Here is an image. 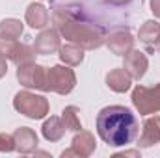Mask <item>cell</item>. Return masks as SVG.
Returning <instances> with one entry per match:
<instances>
[{
    "label": "cell",
    "instance_id": "1",
    "mask_svg": "<svg viewBox=\"0 0 160 158\" xmlns=\"http://www.w3.org/2000/svg\"><path fill=\"white\" fill-rule=\"evenodd\" d=\"M50 19L54 22L56 30H60L65 39L82 47L84 50L99 48L106 41L104 28L88 21L75 7H56L52 11Z\"/></svg>",
    "mask_w": 160,
    "mask_h": 158
},
{
    "label": "cell",
    "instance_id": "2",
    "mask_svg": "<svg viewBox=\"0 0 160 158\" xmlns=\"http://www.w3.org/2000/svg\"><path fill=\"white\" fill-rule=\"evenodd\" d=\"M138 119L125 106H106L97 116V132L110 147H123L136 140Z\"/></svg>",
    "mask_w": 160,
    "mask_h": 158
},
{
    "label": "cell",
    "instance_id": "3",
    "mask_svg": "<svg viewBox=\"0 0 160 158\" xmlns=\"http://www.w3.org/2000/svg\"><path fill=\"white\" fill-rule=\"evenodd\" d=\"M13 108L30 119H43L48 114V101L43 95L19 91L13 99Z\"/></svg>",
    "mask_w": 160,
    "mask_h": 158
},
{
    "label": "cell",
    "instance_id": "4",
    "mask_svg": "<svg viewBox=\"0 0 160 158\" xmlns=\"http://www.w3.org/2000/svg\"><path fill=\"white\" fill-rule=\"evenodd\" d=\"M77 77L75 71L67 65H54L47 69V91H56L60 95H67L75 89Z\"/></svg>",
    "mask_w": 160,
    "mask_h": 158
},
{
    "label": "cell",
    "instance_id": "5",
    "mask_svg": "<svg viewBox=\"0 0 160 158\" xmlns=\"http://www.w3.org/2000/svg\"><path fill=\"white\" fill-rule=\"evenodd\" d=\"M132 102L142 116L160 112V84H155L153 87L136 86L132 91Z\"/></svg>",
    "mask_w": 160,
    "mask_h": 158
},
{
    "label": "cell",
    "instance_id": "6",
    "mask_svg": "<svg viewBox=\"0 0 160 158\" xmlns=\"http://www.w3.org/2000/svg\"><path fill=\"white\" fill-rule=\"evenodd\" d=\"M17 78L24 87H36L41 91H47V69L34 62L19 65Z\"/></svg>",
    "mask_w": 160,
    "mask_h": 158
},
{
    "label": "cell",
    "instance_id": "7",
    "mask_svg": "<svg viewBox=\"0 0 160 158\" xmlns=\"http://www.w3.org/2000/svg\"><path fill=\"white\" fill-rule=\"evenodd\" d=\"M95 136L88 130H78V134L73 138V143H71V149L63 151L62 156H89L93 151H95Z\"/></svg>",
    "mask_w": 160,
    "mask_h": 158
},
{
    "label": "cell",
    "instance_id": "8",
    "mask_svg": "<svg viewBox=\"0 0 160 158\" xmlns=\"http://www.w3.org/2000/svg\"><path fill=\"white\" fill-rule=\"evenodd\" d=\"M104 43L108 45V48H110L114 54L125 56V54L132 48L134 39H132L128 28H116V30H112V32L106 36V41H104Z\"/></svg>",
    "mask_w": 160,
    "mask_h": 158
},
{
    "label": "cell",
    "instance_id": "9",
    "mask_svg": "<svg viewBox=\"0 0 160 158\" xmlns=\"http://www.w3.org/2000/svg\"><path fill=\"white\" fill-rule=\"evenodd\" d=\"M147 56L142 52V50H136V48H130L127 54H125V62H123V69L132 77V78L140 80L145 71H147Z\"/></svg>",
    "mask_w": 160,
    "mask_h": 158
},
{
    "label": "cell",
    "instance_id": "10",
    "mask_svg": "<svg viewBox=\"0 0 160 158\" xmlns=\"http://www.w3.org/2000/svg\"><path fill=\"white\" fill-rule=\"evenodd\" d=\"M38 54H54L60 50L62 43H60V34L52 28H47L43 30L39 36L36 37V43H34Z\"/></svg>",
    "mask_w": 160,
    "mask_h": 158
},
{
    "label": "cell",
    "instance_id": "11",
    "mask_svg": "<svg viewBox=\"0 0 160 158\" xmlns=\"http://www.w3.org/2000/svg\"><path fill=\"white\" fill-rule=\"evenodd\" d=\"M155 143H160V116L149 117L143 121L142 134H140V147H151Z\"/></svg>",
    "mask_w": 160,
    "mask_h": 158
},
{
    "label": "cell",
    "instance_id": "12",
    "mask_svg": "<svg viewBox=\"0 0 160 158\" xmlns=\"http://www.w3.org/2000/svg\"><path fill=\"white\" fill-rule=\"evenodd\" d=\"M15 138V149L22 155H28V153H34L36 147H38V134L28 128V126H21L15 130L13 134Z\"/></svg>",
    "mask_w": 160,
    "mask_h": 158
},
{
    "label": "cell",
    "instance_id": "13",
    "mask_svg": "<svg viewBox=\"0 0 160 158\" xmlns=\"http://www.w3.org/2000/svg\"><path fill=\"white\" fill-rule=\"evenodd\" d=\"M106 84H108V87L112 89V91H116V93H125L128 87H130V84H132V77L121 67V69H112L108 75H106Z\"/></svg>",
    "mask_w": 160,
    "mask_h": 158
},
{
    "label": "cell",
    "instance_id": "14",
    "mask_svg": "<svg viewBox=\"0 0 160 158\" xmlns=\"http://www.w3.org/2000/svg\"><path fill=\"white\" fill-rule=\"evenodd\" d=\"M50 21V15L47 11V7L43 4H30L28 9H26V22L32 26V28H45Z\"/></svg>",
    "mask_w": 160,
    "mask_h": 158
},
{
    "label": "cell",
    "instance_id": "15",
    "mask_svg": "<svg viewBox=\"0 0 160 158\" xmlns=\"http://www.w3.org/2000/svg\"><path fill=\"white\" fill-rule=\"evenodd\" d=\"M41 130H43L45 140H48V141H60L63 138V134H65L67 128H65L62 117H50L43 123V128Z\"/></svg>",
    "mask_w": 160,
    "mask_h": 158
},
{
    "label": "cell",
    "instance_id": "16",
    "mask_svg": "<svg viewBox=\"0 0 160 158\" xmlns=\"http://www.w3.org/2000/svg\"><path fill=\"white\" fill-rule=\"evenodd\" d=\"M60 60L65 65L75 67V65L82 63V60H84V48L78 47V45H75V43L63 45V47H60Z\"/></svg>",
    "mask_w": 160,
    "mask_h": 158
},
{
    "label": "cell",
    "instance_id": "17",
    "mask_svg": "<svg viewBox=\"0 0 160 158\" xmlns=\"http://www.w3.org/2000/svg\"><path fill=\"white\" fill-rule=\"evenodd\" d=\"M36 54H38L36 47H30V45H26V43H17V47H15V50H13V54H11L9 60H11L15 65H22V63L34 62V60H36Z\"/></svg>",
    "mask_w": 160,
    "mask_h": 158
},
{
    "label": "cell",
    "instance_id": "18",
    "mask_svg": "<svg viewBox=\"0 0 160 158\" xmlns=\"http://www.w3.org/2000/svg\"><path fill=\"white\" fill-rule=\"evenodd\" d=\"M22 34V22L17 19H4L0 22V37L2 39L17 41Z\"/></svg>",
    "mask_w": 160,
    "mask_h": 158
},
{
    "label": "cell",
    "instance_id": "19",
    "mask_svg": "<svg viewBox=\"0 0 160 158\" xmlns=\"http://www.w3.org/2000/svg\"><path fill=\"white\" fill-rule=\"evenodd\" d=\"M138 37H140L142 43H145V45H153L160 37V24L157 21H145L143 26L138 32Z\"/></svg>",
    "mask_w": 160,
    "mask_h": 158
},
{
    "label": "cell",
    "instance_id": "20",
    "mask_svg": "<svg viewBox=\"0 0 160 158\" xmlns=\"http://www.w3.org/2000/svg\"><path fill=\"white\" fill-rule=\"evenodd\" d=\"M62 121H63L67 130H73V132L82 130V123H80L78 108L77 106H65V110L62 112Z\"/></svg>",
    "mask_w": 160,
    "mask_h": 158
},
{
    "label": "cell",
    "instance_id": "21",
    "mask_svg": "<svg viewBox=\"0 0 160 158\" xmlns=\"http://www.w3.org/2000/svg\"><path fill=\"white\" fill-rule=\"evenodd\" d=\"M15 47H17V41L2 39V37H0V56L6 58V60H9L11 54H13V50H15Z\"/></svg>",
    "mask_w": 160,
    "mask_h": 158
},
{
    "label": "cell",
    "instance_id": "22",
    "mask_svg": "<svg viewBox=\"0 0 160 158\" xmlns=\"http://www.w3.org/2000/svg\"><path fill=\"white\" fill-rule=\"evenodd\" d=\"M15 149V138L11 134L0 132V153H9Z\"/></svg>",
    "mask_w": 160,
    "mask_h": 158
},
{
    "label": "cell",
    "instance_id": "23",
    "mask_svg": "<svg viewBox=\"0 0 160 158\" xmlns=\"http://www.w3.org/2000/svg\"><path fill=\"white\" fill-rule=\"evenodd\" d=\"M151 11L155 13V17L160 19V0H151Z\"/></svg>",
    "mask_w": 160,
    "mask_h": 158
},
{
    "label": "cell",
    "instance_id": "24",
    "mask_svg": "<svg viewBox=\"0 0 160 158\" xmlns=\"http://www.w3.org/2000/svg\"><path fill=\"white\" fill-rule=\"evenodd\" d=\"M6 71H8V65H6V58H2V56H0V78L6 75Z\"/></svg>",
    "mask_w": 160,
    "mask_h": 158
},
{
    "label": "cell",
    "instance_id": "25",
    "mask_svg": "<svg viewBox=\"0 0 160 158\" xmlns=\"http://www.w3.org/2000/svg\"><path fill=\"white\" fill-rule=\"evenodd\" d=\"M140 153L138 151H125V153H119V155H116V158L118 156H138Z\"/></svg>",
    "mask_w": 160,
    "mask_h": 158
},
{
    "label": "cell",
    "instance_id": "26",
    "mask_svg": "<svg viewBox=\"0 0 160 158\" xmlns=\"http://www.w3.org/2000/svg\"><path fill=\"white\" fill-rule=\"evenodd\" d=\"M106 2H110V4H116V6H121V4H127L128 0H106Z\"/></svg>",
    "mask_w": 160,
    "mask_h": 158
},
{
    "label": "cell",
    "instance_id": "27",
    "mask_svg": "<svg viewBox=\"0 0 160 158\" xmlns=\"http://www.w3.org/2000/svg\"><path fill=\"white\" fill-rule=\"evenodd\" d=\"M153 48H155L157 52H160V37H158L157 41H155V43H153Z\"/></svg>",
    "mask_w": 160,
    "mask_h": 158
}]
</instances>
